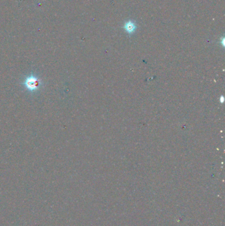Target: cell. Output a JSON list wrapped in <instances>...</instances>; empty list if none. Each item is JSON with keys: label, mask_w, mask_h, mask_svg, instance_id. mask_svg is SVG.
Here are the masks:
<instances>
[{"label": "cell", "mask_w": 225, "mask_h": 226, "mask_svg": "<svg viewBox=\"0 0 225 226\" xmlns=\"http://www.w3.org/2000/svg\"><path fill=\"white\" fill-rule=\"evenodd\" d=\"M25 83L27 87L31 89V90H34V89H37V87L38 86V80L36 78V77H28L27 81H25Z\"/></svg>", "instance_id": "1"}, {"label": "cell", "mask_w": 225, "mask_h": 226, "mask_svg": "<svg viewBox=\"0 0 225 226\" xmlns=\"http://www.w3.org/2000/svg\"><path fill=\"white\" fill-rule=\"evenodd\" d=\"M125 27V29L126 30V31L128 33H133L135 28H136L134 23H133L131 21H129L127 23H126L125 27Z\"/></svg>", "instance_id": "2"}]
</instances>
